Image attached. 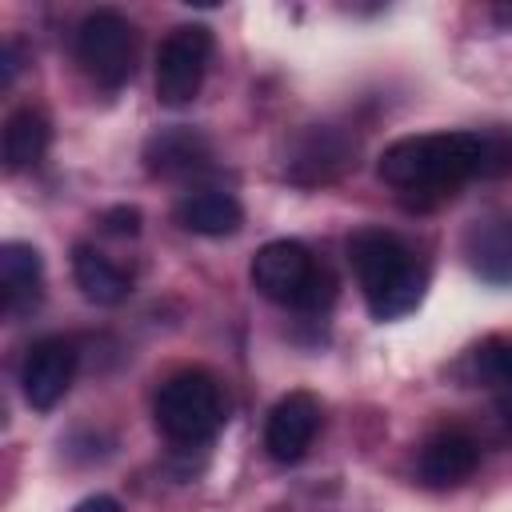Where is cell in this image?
<instances>
[{
    "mask_svg": "<svg viewBox=\"0 0 512 512\" xmlns=\"http://www.w3.org/2000/svg\"><path fill=\"white\" fill-rule=\"evenodd\" d=\"M376 176L400 192L444 200L464 180L484 176V132L400 136L380 152Z\"/></svg>",
    "mask_w": 512,
    "mask_h": 512,
    "instance_id": "obj_1",
    "label": "cell"
},
{
    "mask_svg": "<svg viewBox=\"0 0 512 512\" xmlns=\"http://www.w3.org/2000/svg\"><path fill=\"white\" fill-rule=\"evenodd\" d=\"M348 260L360 280L364 304L376 320H400L408 316L428 284L424 264L416 252L388 228H360L348 236Z\"/></svg>",
    "mask_w": 512,
    "mask_h": 512,
    "instance_id": "obj_2",
    "label": "cell"
},
{
    "mask_svg": "<svg viewBox=\"0 0 512 512\" xmlns=\"http://www.w3.org/2000/svg\"><path fill=\"white\" fill-rule=\"evenodd\" d=\"M152 412H156V428L172 444H208L228 420V400L212 372L184 368L160 384Z\"/></svg>",
    "mask_w": 512,
    "mask_h": 512,
    "instance_id": "obj_3",
    "label": "cell"
},
{
    "mask_svg": "<svg viewBox=\"0 0 512 512\" xmlns=\"http://www.w3.org/2000/svg\"><path fill=\"white\" fill-rule=\"evenodd\" d=\"M256 292L272 304L284 308H300V312H316L332 300V276L316 264V256L300 244V240H268L248 268Z\"/></svg>",
    "mask_w": 512,
    "mask_h": 512,
    "instance_id": "obj_4",
    "label": "cell"
},
{
    "mask_svg": "<svg viewBox=\"0 0 512 512\" xmlns=\"http://www.w3.org/2000/svg\"><path fill=\"white\" fill-rule=\"evenodd\" d=\"M76 64L88 72V80H96L108 92L124 88L136 72V32H132V24L112 8L88 12L76 28Z\"/></svg>",
    "mask_w": 512,
    "mask_h": 512,
    "instance_id": "obj_5",
    "label": "cell"
},
{
    "mask_svg": "<svg viewBox=\"0 0 512 512\" xmlns=\"http://www.w3.org/2000/svg\"><path fill=\"white\" fill-rule=\"evenodd\" d=\"M212 56V28L180 24L164 36L156 52V100L164 108H184L196 100Z\"/></svg>",
    "mask_w": 512,
    "mask_h": 512,
    "instance_id": "obj_6",
    "label": "cell"
},
{
    "mask_svg": "<svg viewBox=\"0 0 512 512\" xmlns=\"http://www.w3.org/2000/svg\"><path fill=\"white\" fill-rule=\"evenodd\" d=\"M356 164V140L344 128L332 124H312L304 128L284 156V176L292 184H332Z\"/></svg>",
    "mask_w": 512,
    "mask_h": 512,
    "instance_id": "obj_7",
    "label": "cell"
},
{
    "mask_svg": "<svg viewBox=\"0 0 512 512\" xmlns=\"http://www.w3.org/2000/svg\"><path fill=\"white\" fill-rule=\"evenodd\" d=\"M76 376V348L64 336H44L28 348L24 368H20V384H24V400L36 412H48L64 400V392L72 388Z\"/></svg>",
    "mask_w": 512,
    "mask_h": 512,
    "instance_id": "obj_8",
    "label": "cell"
},
{
    "mask_svg": "<svg viewBox=\"0 0 512 512\" xmlns=\"http://www.w3.org/2000/svg\"><path fill=\"white\" fill-rule=\"evenodd\" d=\"M320 432V400L304 388L280 396L264 420V448L276 464H296Z\"/></svg>",
    "mask_w": 512,
    "mask_h": 512,
    "instance_id": "obj_9",
    "label": "cell"
},
{
    "mask_svg": "<svg viewBox=\"0 0 512 512\" xmlns=\"http://www.w3.org/2000/svg\"><path fill=\"white\" fill-rule=\"evenodd\" d=\"M476 464H480V444L460 428H444L424 440L416 468L428 488H452V484L468 480L476 472Z\"/></svg>",
    "mask_w": 512,
    "mask_h": 512,
    "instance_id": "obj_10",
    "label": "cell"
},
{
    "mask_svg": "<svg viewBox=\"0 0 512 512\" xmlns=\"http://www.w3.org/2000/svg\"><path fill=\"white\" fill-rule=\"evenodd\" d=\"M208 160H212L208 136L196 128H184V124L160 128L144 144V168L152 176H188V172L208 168Z\"/></svg>",
    "mask_w": 512,
    "mask_h": 512,
    "instance_id": "obj_11",
    "label": "cell"
},
{
    "mask_svg": "<svg viewBox=\"0 0 512 512\" xmlns=\"http://www.w3.org/2000/svg\"><path fill=\"white\" fill-rule=\"evenodd\" d=\"M468 264L488 284H512V216L476 220L464 236Z\"/></svg>",
    "mask_w": 512,
    "mask_h": 512,
    "instance_id": "obj_12",
    "label": "cell"
},
{
    "mask_svg": "<svg viewBox=\"0 0 512 512\" xmlns=\"http://www.w3.org/2000/svg\"><path fill=\"white\" fill-rule=\"evenodd\" d=\"M176 220L196 236H232L244 224V208L224 188H196L176 204Z\"/></svg>",
    "mask_w": 512,
    "mask_h": 512,
    "instance_id": "obj_13",
    "label": "cell"
},
{
    "mask_svg": "<svg viewBox=\"0 0 512 512\" xmlns=\"http://www.w3.org/2000/svg\"><path fill=\"white\" fill-rule=\"evenodd\" d=\"M72 276H76L80 292H84L92 304H104V308L128 300V292H132L128 272H124L120 264H112V260H108L100 248H92V244H76V248H72Z\"/></svg>",
    "mask_w": 512,
    "mask_h": 512,
    "instance_id": "obj_14",
    "label": "cell"
},
{
    "mask_svg": "<svg viewBox=\"0 0 512 512\" xmlns=\"http://www.w3.org/2000/svg\"><path fill=\"white\" fill-rule=\"evenodd\" d=\"M40 280H44V260L32 244L24 240H8L0 248V288H4V304L16 312L24 304H36L40 296Z\"/></svg>",
    "mask_w": 512,
    "mask_h": 512,
    "instance_id": "obj_15",
    "label": "cell"
},
{
    "mask_svg": "<svg viewBox=\"0 0 512 512\" xmlns=\"http://www.w3.org/2000/svg\"><path fill=\"white\" fill-rule=\"evenodd\" d=\"M48 140H52L48 116L36 108H16L4 120V168L24 172V168L40 164V156L48 152Z\"/></svg>",
    "mask_w": 512,
    "mask_h": 512,
    "instance_id": "obj_16",
    "label": "cell"
},
{
    "mask_svg": "<svg viewBox=\"0 0 512 512\" xmlns=\"http://www.w3.org/2000/svg\"><path fill=\"white\" fill-rule=\"evenodd\" d=\"M472 376L496 392L504 404H512V340L508 336H492L472 352Z\"/></svg>",
    "mask_w": 512,
    "mask_h": 512,
    "instance_id": "obj_17",
    "label": "cell"
},
{
    "mask_svg": "<svg viewBox=\"0 0 512 512\" xmlns=\"http://www.w3.org/2000/svg\"><path fill=\"white\" fill-rule=\"evenodd\" d=\"M100 224H104L112 236H136V232H140V208H132V204H116V208L104 212Z\"/></svg>",
    "mask_w": 512,
    "mask_h": 512,
    "instance_id": "obj_18",
    "label": "cell"
},
{
    "mask_svg": "<svg viewBox=\"0 0 512 512\" xmlns=\"http://www.w3.org/2000/svg\"><path fill=\"white\" fill-rule=\"evenodd\" d=\"M0 64H4V68H0V84L8 88V84L16 80V68H20V48H16L12 40H4V52H0Z\"/></svg>",
    "mask_w": 512,
    "mask_h": 512,
    "instance_id": "obj_19",
    "label": "cell"
},
{
    "mask_svg": "<svg viewBox=\"0 0 512 512\" xmlns=\"http://www.w3.org/2000/svg\"><path fill=\"white\" fill-rule=\"evenodd\" d=\"M72 512H120V500H116V496H104V492H96V496L80 500Z\"/></svg>",
    "mask_w": 512,
    "mask_h": 512,
    "instance_id": "obj_20",
    "label": "cell"
}]
</instances>
